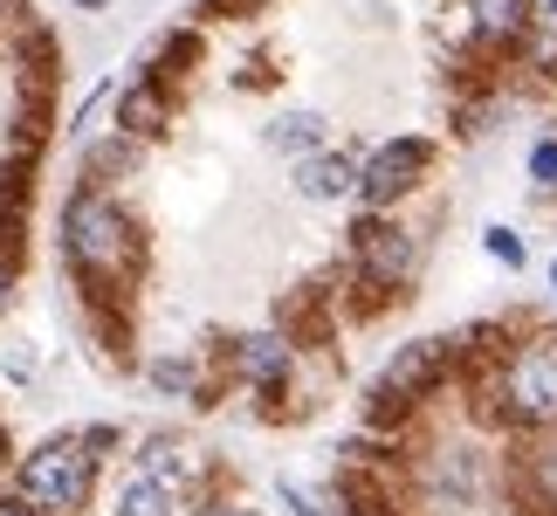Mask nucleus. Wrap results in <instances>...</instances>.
I'll use <instances>...</instances> for the list:
<instances>
[{
  "instance_id": "nucleus-1",
  "label": "nucleus",
  "mask_w": 557,
  "mask_h": 516,
  "mask_svg": "<svg viewBox=\"0 0 557 516\" xmlns=\"http://www.w3.org/2000/svg\"><path fill=\"white\" fill-rule=\"evenodd\" d=\"M62 262L83 283V304H111L132 310L138 275H145V228L138 213H124L117 193L76 186L62 207Z\"/></svg>"
},
{
  "instance_id": "nucleus-2",
  "label": "nucleus",
  "mask_w": 557,
  "mask_h": 516,
  "mask_svg": "<svg viewBox=\"0 0 557 516\" xmlns=\"http://www.w3.org/2000/svg\"><path fill=\"white\" fill-rule=\"evenodd\" d=\"M488 414L517 434H557V331H523L496 352L488 372Z\"/></svg>"
},
{
  "instance_id": "nucleus-3",
  "label": "nucleus",
  "mask_w": 557,
  "mask_h": 516,
  "mask_svg": "<svg viewBox=\"0 0 557 516\" xmlns=\"http://www.w3.org/2000/svg\"><path fill=\"white\" fill-rule=\"evenodd\" d=\"M461 358H468V337H413V344H399V352L385 358V372L372 379V393H366V427L372 434L406 427L447 379H455Z\"/></svg>"
},
{
  "instance_id": "nucleus-4",
  "label": "nucleus",
  "mask_w": 557,
  "mask_h": 516,
  "mask_svg": "<svg viewBox=\"0 0 557 516\" xmlns=\"http://www.w3.org/2000/svg\"><path fill=\"white\" fill-rule=\"evenodd\" d=\"M97 468H103V455L83 434H55L21 462L14 496H28L41 516H83L90 496H97Z\"/></svg>"
},
{
  "instance_id": "nucleus-5",
  "label": "nucleus",
  "mask_w": 557,
  "mask_h": 516,
  "mask_svg": "<svg viewBox=\"0 0 557 516\" xmlns=\"http://www.w3.org/2000/svg\"><path fill=\"white\" fill-rule=\"evenodd\" d=\"M413 275H420V234L385 221V213H358V228H351V283L372 290V304H379V296H399Z\"/></svg>"
},
{
  "instance_id": "nucleus-6",
  "label": "nucleus",
  "mask_w": 557,
  "mask_h": 516,
  "mask_svg": "<svg viewBox=\"0 0 557 516\" xmlns=\"http://www.w3.org/2000/svg\"><path fill=\"white\" fill-rule=\"evenodd\" d=\"M426 165H434V145L413 138V132L372 145V152L358 159V200H366V213H393L406 193H420Z\"/></svg>"
},
{
  "instance_id": "nucleus-7",
  "label": "nucleus",
  "mask_w": 557,
  "mask_h": 516,
  "mask_svg": "<svg viewBox=\"0 0 557 516\" xmlns=\"http://www.w3.org/2000/svg\"><path fill=\"white\" fill-rule=\"evenodd\" d=\"M227 358H234V379H248L262 400H275L296 379V344H289V331H248Z\"/></svg>"
},
{
  "instance_id": "nucleus-8",
  "label": "nucleus",
  "mask_w": 557,
  "mask_h": 516,
  "mask_svg": "<svg viewBox=\"0 0 557 516\" xmlns=\"http://www.w3.org/2000/svg\"><path fill=\"white\" fill-rule=\"evenodd\" d=\"M173 90H165V83H152V76H145V70H132V83H124V90H117V103H111V111H117V132L124 138H159L165 132V124H173Z\"/></svg>"
},
{
  "instance_id": "nucleus-9",
  "label": "nucleus",
  "mask_w": 557,
  "mask_h": 516,
  "mask_svg": "<svg viewBox=\"0 0 557 516\" xmlns=\"http://www.w3.org/2000/svg\"><path fill=\"white\" fill-rule=\"evenodd\" d=\"M461 14L482 49H523L537 28V0H461Z\"/></svg>"
},
{
  "instance_id": "nucleus-10",
  "label": "nucleus",
  "mask_w": 557,
  "mask_h": 516,
  "mask_svg": "<svg viewBox=\"0 0 557 516\" xmlns=\"http://www.w3.org/2000/svg\"><path fill=\"white\" fill-rule=\"evenodd\" d=\"M193 62H200V28H173V35H159L152 49L138 56V70L180 97V90H186V76H193Z\"/></svg>"
},
{
  "instance_id": "nucleus-11",
  "label": "nucleus",
  "mask_w": 557,
  "mask_h": 516,
  "mask_svg": "<svg viewBox=\"0 0 557 516\" xmlns=\"http://www.w3.org/2000/svg\"><path fill=\"white\" fill-rule=\"evenodd\" d=\"M296 193H304V200H345V193H358V159L351 152L296 159Z\"/></svg>"
},
{
  "instance_id": "nucleus-12",
  "label": "nucleus",
  "mask_w": 557,
  "mask_h": 516,
  "mask_svg": "<svg viewBox=\"0 0 557 516\" xmlns=\"http://www.w3.org/2000/svg\"><path fill=\"white\" fill-rule=\"evenodd\" d=\"M517 482H523V509L530 516H557V441L530 447L523 468H517Z\"/></svg>"
},
{
  "instance_id": "nucleus-13",
  "label": "nucleus",
  "mask_w": 557,
  "mask_h": 516,
  "mask_svg": "<svg viewBox=\"0 0 557 516\" xmlns=\"http://www.w3.org/2000/svg\"><path fill=\"white\" fill-rule=\"evenodd\" d=\"M111 516H180V496H165L159 482H145L138 468L117 482V496H111Z\"/></svg>"
},
{
  "instance_id": "nucleus-14",
  "label": "nucleus",
  "mask_w": 557,
  "mask_h": 516,
  "mask_svg": "<svg viewBox=\"0 0 557 516\" xmlns=\"http://www.w3.org/2000/svg\"><path fill=\"white\" fill-rule=\"evenodd\" d=\"M269 145H275V152H296V159L324 152V118H317V111H296V118H283L269 132Z\"/></svg>"
},
{
  "instance_id": "nucleus-15",
  "label": "nucleus",
  "mask_w": 557,
  "mask_h": 516,
  "mask_svg": "<svg viewBox=\"0 0 557 516\" xmlns=\"http://www.w3.org/2000/svg\"><path fill=\"white\" fill-rule=\"evenodd\" d=\"M138 152H145V145H138V138H124V132H117L111 145H90V186L111 193V180H117V172H132Z\"/></svg>"
},
{
  "instance_id": "nucleus-16",
  "label": "nucleus",
  "mask_w": 557,
  "mask_h": 516,
  "mask_svg": "<svg viewBox=\"0 0 557 516\" xmlns=\"http://www.w3.org/2000/svg\"><path fill=\"white\" fill-rule=\"evenodd\" d=\"M482 248H488V255H496V262H503V269H523V262H530V248H523V234H517V228H503V221H496V228H482Z\"/></svg>"
},
{
  "instance_id": "nucleus-17",
  "label": "nucleus",
  "mask_w": 557,
  "mask_h": 516,
  "mask_svg": "<svg viewBox=\"0 0 557 516\" xmlns=\"http://www.w3.org/2000/svg\"><path fill=\"white\" fill-rule=\"evenodd\" d=\"M145 372H152L159 393H193V365H186V358H152Z\"/></svg>"
},
{
  "instance_id": "nucleus-18",
  "label": "nucleus",
  "mask_w": 557,
  "mask_h": 516,
  "mask_svg": "<svg viewBox=\"0 0 557 516\" xmlns=\"http://www.w3.org/2000/svg\"><path fill=\"white\" fill-rule=\"evenodd\" d=\"M530 180H537V193H557V138L530 145Z\"/></svg>"
},
{
  "instance_id": "nucleus-19",
  "label": "nucleus",
  "mask_w": 557,
  "mask_h": 516,
  "mask_svg": "<svg viewBox=\"0 0 557 516\" xmlns=\"http://www.w3.org/2000/svg\"><path fill=\"white\" fill-rule=\"evenodd\" d=\"M186 516H262V509H248V503H234V496H200Z\"/></svg>"
},
{
  "instance_id": "nucleus-20",
  "label": "nucleus",
  "mask_w": 557,
  "mask_h": 516,
  "mask_svg": "<svg viewBox=\"0 0 557 516\" xmlns=\"http://www.w3.org/2000/svg\"><path fill=\"white\" fill-rule=\"evenodd\" d=\"M275 496H283V509H289V516H317V503H310L296 482H275Z\"/></svg>"
},
{
  "instance_id": "nucleus-21",
  "label": "nucleus",
  "mask_w": 557,
  "mask_h": 516,
  "mask_svg": "<svg viewBox=\"0 0 557 516\" xmlns=\"http://www.w3.org/2000/svg\"><path fill=\"white\" fill-rule=\"evenodd\" d=\"M269 8V0H200V14H255Z\"/></svg>"
},
{
  "instance_id": "nucleus-22",
  "label": "nucleus",
  "mask_w": 557,
  "mask_h": 516,
  "mask_svg": "<svg viewBox=\"0 0 557 516\" xmlns=\"http://www.w3.org/2000/svg\"><path fill=\"white\" fill-rule=\"evenodd\" d=\"M14 283H21V262H0V310L14 304Z\"/></svg>"
},
{
  "instance_id": "nucleus-23",
  "label": "nucleus",
  "mask_w": 557,
  "mask_h": 516,
  "mask_svg": "<svg viewBox=\"0 0 557 516\" xmlns=\"http://www.w3.org/2000/svg\"><path fill=\"white\" fill-rule=\"evenodd\" d=\"M0 516H41L28 496H14V489H8V496H0Z\"/></svg>"
},
{
  "instance_id": "nucleus-24",
  "label": "nucleus",
  "mask_w": 557,
  "mask_h": 516,
  "mask_svg": "<svg viewBox=\"0 0 557 516\" xmlns=\"http://www.w3.org/2000/svg\"><path fill=\"white\" fill-rule=\"evenodd\" d=\"M0 21H28V0H0Z\"/></svg>"
},
{
  "instance_id": "nucleus-25",
  "label": "nucleus",
  "mask_w": 557,
  "mask_h": 516,
  "mask_svg": "<svg viewBox=\"0 0 557 516\" xmlns=\"http://www.w3.org/2000/svg\"><path fill=\"white\" fill-rule=\"evenodd\" d=\"M70 8H83V14H103V8H111V0H70Z\"/></svg>"
},
{
  "instance_id": "nucleus-26",
  "label": "nucleus",
  "mask_w": 557,
  "mask_h": 516,
  "mask_svg": "<svg viewBox=\"0 0 557 516\" xmlns=\"http://www.w3.org/2000/svg\"><path fill=\"white\" fill-rule=\"evenodd\" d=\"M544 21H557V0H544Z\"/></svg>"
},
{
  "instance_id": "nucleus-27",
  "label": "nucleus",
  "mask_w": 557,
  "mask_h": 516,
  "mask_svg": "<svg viewBox=\"0 0 557 516\" xmlns=\"http://www.w3.org/2000/svg\"><path fill=\"white\" fill-rule=\"evenodd\" d=\"M0 468H8V434H0Z\"/></svg>"
},
{
  "instance_id": "nucleus-28",
  "label": "nucleus",
  "mask_w": 557,
  "mask_h": 516,
  "mask_svg": "<svg viewBox=\"0 0 557 516\" xmlns=\"http://www.w3.org/2000/svg\"><path fill=\"white\" fill-rule=\"evenodd\" d=\"M550 290H557V262H550Z\"/></svg>"
}]
</instances>
